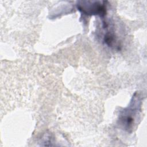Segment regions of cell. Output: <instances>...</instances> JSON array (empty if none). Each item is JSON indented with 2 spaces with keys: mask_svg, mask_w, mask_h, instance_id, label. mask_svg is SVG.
<instances>
[{
  "mask_svg": "<svg viewBox=\"0 0 147 147\" xmlns=\"http://www.w3.org/2000/svg\"><path fill=\"white\" fill-rule=\"evenodd\" d=\"M141 100L138 94L136 93L133 96L129 106L125 109L119 117V121L125 129L129 130L132 128L135 117L140 111Z\"/></svg>",
  "mask_w": 147,
  "mask_h": 147,
  "instance_id": "cell-1",
  "label": "cell"
},
{
  "mask_svg": "<svg viewBox=\"0 0 147 147\" xmlns=\"http://www.w3.org/2000/svg\"><path fill=\"white\" fill-rule=\"evenodd\" d=\"M105 2L100 1H79L77 8L86 15H99L103 16L106 13Z\"/></svg>",
  "mask_w": 147,
  "mask_h": 147,
  "instance_id": "cell-2",
  "label": "cell"
}]
</instances>
